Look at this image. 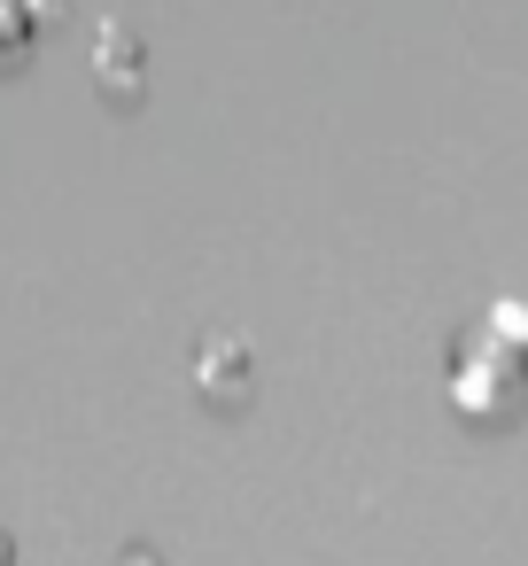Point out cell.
<instances>
[{
    "label": "cell",
    "instance_id": "5b68a950",
    "mask_svg": "<svg viewBox=\"0 0 528 566\" xmlns=\"http://www.w3.org/2000/svg\"><path fill=\"white\" fill-rule=\"evenodd\" d=\"M117 566H164V558H156V551H125Z\"/></svg>",
    "mask_w": 528,
    "mask_h": 566
},
{
    "label": "cell",
    "instance_id": "7a4b0ae2",
    "mask_svg": "<svg viewBox=\"0 0 528 566\" xmlns=\"http://www.w3.org/2000/svg\"><path fill=\"white\" fill-rule=\"evenodd\" d=\"M249 380H257V357H249V342H241V334H218V342H203V349H195V388H203L218 411L249 403Z\"/></svg>",
    "mask_w": 528,
    "mask_h": 566
},
{
    "label": "cell",
    "instance_id": "52a82bcc",
    "mask_svg": "<svg viewBox=\"0 0 528 566\" xmlns=\"http://www.w3.org/2000/svg\"><path fill=\"white\" fill-rule=\"evenodd\" d=\"M0 566H17V543H9V535H0Z\"/></svg>",
    "mask_w": 528,
    "mask_h": 566
},
{
    "label": "cell",
    "instance_id": "8992f818",
    "mask_svg": "<svg viewBox=\"0 0 528 566\" xmlns=\"http://www.w3.org/2000/svg\"><path fill=\"white\" fill-rule=\"evenodd\" d=\"M55 9H63V0H32V17H55Z\"/></svg>",
    "mask_w": 528,
    "mask_h": 566
},
{
    "label": "cell",
    "instance_id": "6da1fadb",
    "mask_svg": "<svg viewBox=\"0 0 528 566\" xmlns=\"http://www.w3.org/2000/svg\"><path fill=\"white\" fill-rule=\"evenodd\" d=\"M528 396V311H489L451 357V411L474 427L513 419Z\"/></svg>",
    "mask_w": 528,
    "mask_h": 566
},
{
    "label": "cell",
    "instance_id": "277c9868",
    "mask_svg": "<svg viewBox=\"0 0 528 566\" xmlns=\"http://www.w3.org/2000/svg\"><path fill=\"white\" fill-rule=\"evenodd\" d=\"M32 0H0V71H17L24 55H32Z\"/></svg>",
    "mask_w": 528,
    "mask_h": 566
},
{
    "label": "cell",
    "instance_id": "3957f363",
    "mask_svg": "<svg viewBox=\"0 0 528 566\" xmlns=\"http://www.w3.org/2000/svg\"><path fill=\"white\" fill-rule=\"evenodd\" d=\"M141 78H148V48H141V32L110 24V32L94 40V86H102L110 102H141Z\"/></svg>",
    "mask_w": 528,
    "mask_h": 566
}]
</instances>
